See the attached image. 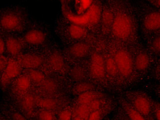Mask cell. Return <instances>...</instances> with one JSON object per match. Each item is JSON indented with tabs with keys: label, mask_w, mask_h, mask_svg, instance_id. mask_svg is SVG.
Listing matches in <instances>:
<instances>
[{
	"label": "cell",
	"mask_w": 160,
	"mask_h": 120,
	"mask_svg": "<svg viewBox=\"0 0 160 120\" xmlns=\"http://www.w3.org/2000/svg\"><path fill=\"white\" fill-rule=\"evenodd\" d=\"M23 8L18 5L9 6L2 12L0 25L2 29L7 32H15L23 25V18L21 12Z\"/></svg>",
	"instance_id": "6da1fadb"
},
{
	"label": "cell",
	"mask_w": 160,
	"mask_h": 120,
	"mask_svg": "<svg viewBox=\"0 0 160 120\" xmlns=\"http://www.w3.org/2000/svg\"><path fill=\"white\" fill-rule=\"evenodd\" d=\"M132 30V21L129 15L121 13L115 16L111 28L112 34L115 38L126 39L131 34Z\"/></svg>",
	"instance_id": "7a4b0ae2"
},
{
	"label": "cell",
	"mask_w": 160,
	"mask_h": 120,
	"mask_svg": "<svg viewBox=\"0 0 160 120\" xmlns=\"http://www.w3.org/2000/svg\"><path fill=\"white\" fill-rule=\"evenodd\" d=\"M119 72L124 77L127 78L131 75L133 70L132 57L128 51L119 50L114 55Z\"/></svg>",
	"instance_id": "3957f363"
},
{
	"label": "cell",
	"mask_w": 160,
	"mask_h": 120,
	"mask_svg": "<svg viewBox=\"0 0 160 120\" xmlns=\"http://www.w3.org/2000/svg\"><path fill=\"white\" fill-rule=\"evenodd\" d=\"M21 72V67L18 60L10 59L8 60L7 66L2 72L1 82L3 87L7 85L12 79L16 78Z\"/></svg>",
	"instance_id": "277c9868"
},
{
	"label": "cell",
	"mask_w": 160,
	"mask_h": 120,
	"mask_svg": "<svg viewBox=\"0 0 160 120\" xmlns=\"http://www.w3.org/2000/svg\"><path fill=\"white\" fill-rule=\"evenodd\" d=\"M90 72L92 76L96 78H104L106 74L105 61L102 56L99 53H94L90 60Z\"/></svg>",
	"instance_id": "5b68a950"
},
{
	"label": "cell",
	"mask_w": 160,
	"mask_h": 120,
	"mask_svg": "<svg viewBox=\"0 0 160 120\" xmlns=\"http://www.w3.org/2000/svg\"><path fill=\"white\" fill-rule=\"evenodd\" d=\"M47 39V35L43 30L32 29L25 33L23 39L25 43L31 46H37L43 44Z\"/></svg>",
	"instance_id": "8992f818"
},
{
	"label": "cell",
	"mask_w": 160,
	"mask_h": 120,
	"mask_svg": "<svg viewBox=\"0 0 160 120\" xmlns=\"http://www.w3.org/2000/svg\"><path fill=\"white\" fill-rule=\"evenodd\" d=\"M18 61L21 66L28 69H36L42 63V58L36 54H20L17 56Z\"/></svg>",
	"instance_id": "52a82bcc"
},
{
	"label": "cell",
	"mask_w": 160,
	"mask_h": 120,
	"mask_svg": "<svg viewBox=\"0 0 160 120\" xmlns=\"http://www.w3.org/2000/svg\"><path fill=\"white\" fill-rule=\"evenodd\" d=\"M143 26L148 31L160 30V12L153 11L148 13L143 19Z\"/></svg>",
	"instance_id": "ba28073f"
},
{
	"label": "cell",
	"mask_w": 160,
	"mask_h": 120,
	"mask_svg": "<svg viewBox=\"0 0 160 120\" xmlns=\"http://www.w3.org/2000/svg\"><path fill=\"white\" fill-rule=\"evenodd\" d=\"M6 51L8 54L13 56H18L21 54L24 48V41L23 39L18 38L11 37L5 40Z\"/></svg>",
	"instance_id": "9c48e42d"
},
{
	"label": "cell",
	"mask_w": 160,
	"mask_h": 120,
	"mask_svg": "<svg viewBox=\"0 0 160 120\" xmlns=\"http://www.w3.org/2000/svg\"><path fill=\"white\" fill-rule=\"evenodd\" d=\"M89 51V45L85 42H78L71 45L69 48L70 54L78 58H84L87 56Z\"/></svg>",
	"instance_id": "30bf717a"
},
{
	"label": "cell",
	"mask_w": 160,
	"mask_h": 120,
	"mask_svg": "<svg viewBox=\"0 0 160 120\" xmlns=\"http://www.w3.org/2000/svg\"><path fill=\"white\" fill-rule=\"evenodd\" d=\"M50 66L57 72L63 71L65 67V62L62 54L59 50H54L50 53L49 57Z\"/></svg>",
	"instance_id": "8fae6325"
},
{
	"label": "cell",
	"mask_w": 160,
	"mask_h": 120,
	"mask_svg": "<svg viewBox=\"0 0 160 120\" xmlns=\"http://www.w3.org/2000/svg\"><path fill=\"white\" fill-rule=\"evenodd\" d=\"M135 108L142 115L148 116L151 111V104L149 100L144 96H139L134 101Z\"/></svg>",
	"instance_id": "7c38bea8"
},
{
	"label": "cell",
	"mask_w": 160,
	"mask_h": 120,
	"mask_svg": "<svg viewBox=\"0 0 160 120\" xmlns=\"http://www.w3.org/2000/svg\"><path fill=\"white\" fill-rule=\"evenodd\" d=\"M71 23L68 27V32L70 37L78 41L83 38L86 35V31L83 26Z\"/></svg>",
	"instance_id": "4fadbf2b"
},
{
	"label": "cell",
	"mask_w": 160,
	"mask_h": 120,
	"mask_svg": "<svg viewBox=\"0 0 160 120\" xmlns=\"http://www.w3.org/2000/svg\"><path fill=\"white\" fill-rule=\"evenodd\" d=\"M94 2V0H73L70 4L72 3L74 4V9L76 12L74 13H71L78 15H82L87 12V10L93 5Z\"/></svg>",
	"instance_id": "5bb4252c"
},
{
	"label": "cell",
	"mask_w": 160,
	"mask_h": 120,
	"mask_svg": "<svg viewBox=\"0 0 160 120\" xmlns=\"http://www.w3.org/2000/svg\"><path fill=\"white\" fill-rule=\"evenodd\" d=\"M35 98L32 95H27L22 98L21 106L25 114L31 117L34 112L35 108Z\"/></svg>",
	"instance_id": "9a60e30c"
},
{
	"label": "cell",
	"mask_w": 160,
	"mask_h": 120,
	"mask_svg": "<svg viewBox=\"0 0 160 120\" xmlns=\"http://www.w3.org/2000/svg\"><path fill=\"white\" fill-rule=\"evenodd\" d=\"M92 112L88 105L80 104L74 109L72 118L74 120H89L90 114Z\"/></svg>",
	"instance_id": "2e32d148"
},
{
	"label": "cell",
	"mask_w": 160,
	"mask_h": 120,
	"mask_svg": "<svg viewBox=\"0 0 160 120\" xmlns=\"http://www.w3.org/2000/svg\"><path fill=\"white\" fill-rule=\"evenodd\" d=\"M114 18L113 13L110 9L106 8L102 11L101 21L104 31L111 30Z\"/></svg>",
	"instance_id": "e0dca14e"
},
{
	"label": "cell",
	"mask_w": 160,
	"mask_h": 120,
	"mask_svg": "<svg viewBox=\"0 0 160 120\" xmlns=\"http://www.w3.org/2000/svg\"><path fill=\"white\" fill-rule=\"evenodd\" d=\"M87 11L89 14L91 25H96L101 21L102 11L99 4L94 2Z\"/></svg>",
	"instance_id": "ac0fdd59"
},
{
	"label": "cell",
	"mask_w": 160,
	"mask_h": 120,
	"mask_svg": "<svg viewBox=\"0 0 160 120\" xmlns=\"http://www.w3.org/2000/svg\"><path fill=\"white\" fill-rule=\"evenodd\" d=\"M150 58L146 53H140L136 57L135 59V65L136 68L138 71H144L150 65Z\"/></svg>",
	"instance_id": "d6986e66"
},
{
	"label": "cell",
	"mask_w": 160,
	"mask_h": 120,
	"mask_svg": "<svg viewBox=\"0 0 160 120\" xmlns=\"http://www.w3.org/2000/svg\"><path fill=\"white\" fill-rule=\"evenodd\" d=\"M58 88L57 83L51 79L44 80L42 83V91L48 96L54 95L58 91Z\"/></svg>",
	"instance_id": "ffe728a7"
},
{
	"label": "cell",
	"mask_w": 160,
	"mask_h": 120,
	"mask_svg": "<svg viewBox=\"0 0 160 120\" xmlns=\"http://www.w3.org/2000/svg\"><path fill=\"white\" fill-rule=\"evenodd\" d=\"M31 79L28 76H21L15 82V86L16 90L19 91H26L30 88L31 86Z\"/></svg>",
	"instance_id": "44dd1931"
},
{
	"label": "cell",
	"mask_w": 160,
	"mask_h": 120,
	"mask_svg": "<svg viewBox=\"0 0 160 120\" xmlns=\"http://www.w3.org/2000/svg\"><path fill=\"white\" fill-rule=\"evenodd\" d=\"M38 104L44 110L52 111L58 108V102L52 98H45L38 101Z\"/></svg>",
	"instance_id": "7402d4cb"
},
{
	"label": "cell",
	"mask_w": 160,
	"mask_h": 120,
	"mask_svg": "<svg viewBox=\"0 0 160 120\" xmlns=\"http://www.w3.org/2000/svg\"><path fill=\"white\" fill-rule=\"evenodd\" d=\"M106 72L111 76H116L119 72L117 65L114 58L109 57L105 61Z\"/></svg>",
	"instance_id": "603a6c76"
},
{
	"label": "cell",
	"mask_w": 160,
	"mask_h": 120,
	"mask_svg": "<svg viewBox=\"0 0 160 120\" xmlns=\"http://www.w3.org/2000/svg\"><path fill=\"white\" fill-rule=\"evenodd\" d=\"M96 98L95 94L90 91L87 92L80 94L78 98V102L80 104L88 105Z\"/></svg>",
	"instance_id": "cb8c5ba5"
},
{
	"label": "cell",
	"mask_w": 160,
	"mask_h": 120,
	"mask_svg": "<svg viewBox=\"0 0 160 120\" xmlns=\"http://www.w3.org/2000/svg\"><path fill=\"white\" fill-rule=\"evenodd\" d=\"M71 76L76 81H81L86 78V72L84 68L80 66L75 67L71 72Z\"/></svg>",
	"instance_id": "d4e9b609"
},
{
	"label": "cell",
	"mask_w": 160,
	"mask_h": 120,
	"mask_svg": "<svg viewBox=\"0 0 160 120\" xmlns=\"http://www.w3.org/2000/svg\"><path fill=\"white\" fill-rule=\"evenodd\" d=\"M30 78L37 84H42L45 80L44 75L42 72L35 70H32L30 72Z\"/></svg>",
	"instance_id": "484cf974"
},
{
	"label": "cell",
	"mask_w": 160,
	"mask_h": 120,
	"mask_svg": "<svg viewBox=\"0 0 160 120\" xmlns=\"http://www.w3.org/2000/svg\"><path fill=\"white\" fill-rule=\"evenodd\" d=\"M94 88L93 85L89 83H81L76 86L75 90L78 93L82 94L83 92L91 91Z\"/></svg>",
	"instance_id": "4316f807"
},
{
	"label": "cell",
	"mask_w": 160,
	"mask_h": 120,
	"mask_svg": "<svg viewBox=\"0 0 160 120\" xmlns=\"http://www.w3.org/2000/svg\"><path fill=\"white\" fill-rule=\"evenodd\" d=\"M128 115L130 119L134 120H143L145 119L144 116L138 112L136 108L129 109L128 110Z\"/></svg>",
	"instance_id": "83f0119b"
},
{
	"label": "cell",
	"mask_w": 160,
	"mask_h": 120,
	"mask_svg": "<svg viewBox=\"0 0 160 120\" xmlns=\"http://www.w3.org/2000/svg\"><path fill=\"white\" fill-rule=\"evenodd\" d=\"M39 118L40 120H54L55 117L51 111L43 110L39 114Z\"/></svg>",
	"instance_id": "f1b7e54d"
},
{
	"label": "cell",
	"mask_w": 160,
	"mask_h": 120,
	"mask_svg": "<svg viewBox=\"0 0 160 120\" xmlns=\"http://www.w3.org/2000/svg\"><path fill=\"white\" fill-rule=\"evenodd\" d=\"M151 48L156 53H160V35L157 36L151 42Z\"/></svg>",
	"instance_id": "f546056e"
},
{
	"label": "cell",
	"mask_w": 160,
	"mask_h": 120,
	"mask_svg": "<svg viewBox=\"0 0 160 120\" xmlns=\"http://www.w3.org/2000/svg\"><path fill=\"white\" fill-rule=\"evenodd\" d=\"M72 114L71 111L68 110H63L61 111L59 114V119L61 120H71L72 118Z\"/></svg>",
	"instance_id": "4dcf8cb0"
},
{
	"label": "cell",
	"mask_w": 160,
	"mask_h": 120,
	"mask_svg": "<svg viewBox=\"0 0 160 120\" xmlns=\"http://www.w3.org/2000/svg\"><path fill=\"white\" fill-rule=\"evenodd\" d=\"M101 105H102V103L101 101L96 98L89 105H88V106L89 107L91 111H93L100 110Z\"/></svg>",
	"instance_id": "1f68e13d"
},
{
	"label": "cell",
	"mask_w": 160,
	"mask_h": 120,
	"mask_svg": "<svg viewBox=\"0 0 160 120\" xmlns=\"http://www.w3.org/2000/svg\"><path fill=\"white\" fill-rule=\"evenodd\" d=\"M102 117V113L100 110L92 111L90 114L89 120H100Z\"/></svg>",
	"instance_id": "d6a6232c"
},
{
	"label": "cell",
	"mask_w": 160,
	"mask_h": 120,
	"mask_svg": "<svg viewBox=\"0 0 160 120\" xmlns=\"http://www.w3.org/2000/svg\"><path fill=\"white\" fill-rule=\"evenodd\" d=\"M8 61L7 60L6 57L4 56L1 55V59H0V68H1V72H4L6 67L7 66Z\"/></svg>",
	"instance_id": "836d02e7"
},
{
	"label": "cell",
	"mask_w": 160,
	"mask_h": 120,
	"mask_svg": "<svg viewBox=\"0 0 160 120\" xmlns=\"http://www.w3.org/2000/svg\"><path fill=\"white\" fill-rule=\"evenodd\" d=\"M6 51V42L3 38L1 37L0 38V53L1 55L3 54Z\"/></svg>",
	"instance_id": "e575fe53"
},
{
	"label": "cell",
	"mask_w": 160,
	"mask_h": 120,
	"mask_svg": "<svg viewBox=\"0 0 160 120\" xmlns=\"http://www.w3.org/2000/svg\"><path fill=\"white\" fill-rule=\"evenodd\" d=\"M12 119L15 120H25V117L21 114L18 112H15L12 115Z\"/></svg>",
	"instance_id": "d590c367"
},
{
	"label": "cell",
	"mask_w": 160,
	"mask_h": 120,
	"mask_svg": "<svg viewBox=\"0 0 160 120\" xmlns=\"http://www.w3.org/2000/svg\"><path fill=\"white\" fill-rule=\"evenodd\" d=\"M155 116L157 120H160V104H158L156 106Z\"/></svg>",
	"instance_id": "8d00e7d4"
},
{
	"label": "cell",
	"mask_w": 160,
	"mask_h": 120,
	"mask_svg": "<svg viewBox=\"0 0 160 120\" xmlns=\"http://www.w3.org/2000/svg\"><path fill=\"white\" fill-rule=\"evenodd\" d=\"M152 5L160 8V0H148Z\"/></svg>",
	"instance_id": "74e56055"
},
{
	"label": "cell",
	"mask_w": 160,
	"mask_h": 120,
	"mask_svg": "<svg viewBox=\"0 0 160 120\" xmlns=\"http://www.w3.org/2000/svg\"></svg>",
	"instance_id": "f35d334b"
}]
</instances>
